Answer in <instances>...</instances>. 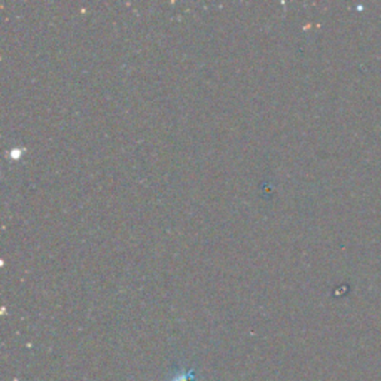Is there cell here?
Listing matches in <instances>:
<instances>
[{
  "label": "cell",
  "mask_w": 381,
  "mask_h": 381,
  "mask_svg": "<svg viewBox=\"0 0 381 381\" xmlns=\"http://www.w3.org/2000/svg\"><path fill=\"white\" fill-rule=\"evenodd\" d=\"M168 381H198L195 371L188 368H178L171 374Z\"/></svg>",
  "instance_id": "obj_1"
}]
</instances>
